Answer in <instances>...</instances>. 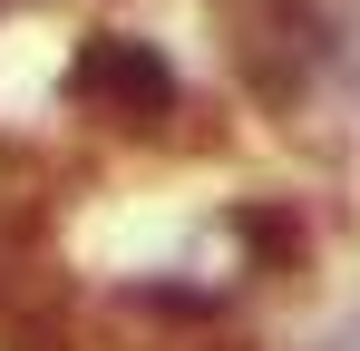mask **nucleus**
I'll use <instances>...</instances> for the list:
<instances>
[{"label": "nucleus", "mask_w": 360, "mask_h": 351, "mask_svg": "<svg viewBox=\"0 0 360 351\" xmlns=\"http://www.w3.org/2000/svg\"><path fill=\"white\" fill-rule=\"evenodd\" d=\"M214 30H224V68L263 117H302L321 98H341V58H331V0H214ZM351 108V98H341Z\"/></svg>", "instance_id": "obj_1"}, {"label": "nucleus", "mask_w": 360, "mask_h": 351, "mask_svg": "<svg viewBox=\"0 0 360 351\" xmlns=\"http://www.w3.org/2000/svg\"><path fill=\"white\" fill-rule=\"evenodd\" d=\"M59 88H68L78 117H98V127H117V137H166L185 117V78H176V58L156 49L146 30H88V39L68 49Z\"/></svg>", "instance_id": "obj_2"}, {"label": "nucleus", "mask_w": 360, "mask_h": 351, "mask_svg": "<svg viewBox=\"0 0 360 351\" xmlns=\"http://www.w3.org/2000/svg\"><path fill=\"white\" fill-rule=\"evenodd\" d=\"M331 58H341V98L360 108V0H331Z\"/></svg>", "instance_id": "obj_3"}, {"label": "nucleus", "mask_w": 360, "mask_h": 351, "mask_svg": "<svg viewBox=\"0 0 360 351\" xmlns=\"http://www.w3.org/2000/svg\"><path fill=\"white\" fill-rule=\"evenodd\" d=\"M302 351H360V302H351V312H331V322H321Z\"/></svg>", "instance_id": "obj_4"}]
</instances>
